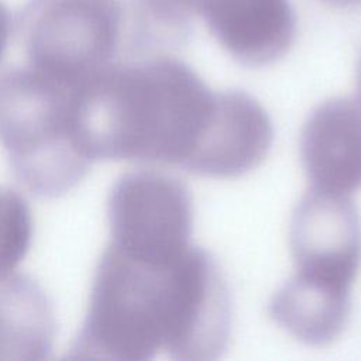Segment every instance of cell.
I'll use <instances>...</instances> for the list:
<instances>
[{"label": "cell", "mask_w": 361, "mask_h": 361, "mask_svg": "<svg viewBox=\"0 0 361 361\" xmlns=\"http://www.w3.org/2000/svg\"><path fill=\"white\" fill-rule=\"evenodd\" d=\"M73 87L31 66L0 75V144L20 182L39 196L71 190L92 164L73 138Z\"/></svg>", "instance_id": "3957f363"}, {"label": "cell", "mask_w": 361, "mask_h": 361, "mask_svg": "<svg viewBox=\"0 0 361 361\" xmlns=\"http://www.w3.org/2000/svg\"><path fill=\"white\" fill-rule=\"evenodd\" d=\"M290 250L295 275L351 290L361 267V217L348 196L312 189L293 212Z\"/></svg>", "instance_id": "8992f818"}, {"label": "cell", "mask_w": 361, "mask_h": 361, "mask_svg": "<svg viewBox=\"0 0 361 361\" xmlns=\"http://www.w3.org/2000/svg\"><path fill=\"white\" fill-rule=\"evenodd\" d=\"M178 258L155 264L107 244L72 348L75 355L145 361L166 350L176 312Z\"/></svg>", "instance_id": "7a4b0ae2"}, {"label": "cell", "mask_w": 361, "mask_h": 361, "mask_svg": "<svg viewBox=\"0 0 361 361\" xmlns=\"http://www.w3.org/2000/svg\"><path fill=\"white\" fill-rule=\"evenodd\" d=\"M54 337L55 317L42 289L21 275L0 278V360H41Z\"/></svg>", "instance_id": "7c38bea8"}, {"label": "cell", "mask_w": 361, "mask_h": 361, "mask_svg": "<svg viewBox=\"0 0 361 361\" xmlns=\"http://www.w3.org/2000/svg\"><path fill=\"white\" fill-rule=\"evenodd\" d=\"M350 290L295 275L271 299V317L290 336L310 345H326L344 330Z\"/></svg>", "instance_id": "8fae6325"}, {"label": "cell", "mask_w": 361, "mask_h": 361, "mask_svg": "<svg viewBox=\"0 0 361 361\" xmlns=\"http://www.w3.org/2000/svg\"><path fill=\"white\" fill-rule=\"evenodd\" d=\"M355 78H357V92H358V102L361 103V54L357 62V72H355Z\"/></svg>", "instance_id": "9a60e30c"}, {"label": "cell", "mask_w": 361, "mask_h": 361, "mask_svg": "<svg viewBox=\"0 0 361 361\" xmlns=\"http://www.w3.org/2000/svg\"><path fill=\"white\" fill-rule=\"evenodd\" d=\"M120 0H30L20 27L30 66L79 85L113 63L123 28Z\"/></svg>", "instance_id": "277c9868"}, {"label": "cell", "mask_w": 361, "mask_h": 361, "mask_svg": "<svg viewBox=\"0 0 361 361\" xmlns=\"http://www.w3.org/2000/svg\"><path fill=\"white\" fill-rule=\"evenodd\" d=\"M10 32H11L10 14L6 8V6L0 1V61L4 56V52L7 49L8 39H10Z\"/></svg>", "instance_id": "5bb4252c"}, {"label": "cell", "mask_w": 361, "mask_h": 361, "mask_svg": "<svg viewBox=\"0 0 361 361\" xmlns=\"http://www.w3.org/2000/svg\"><path fill=\"white\" fill-rule=\"evenodd\" d=\"M32 240V216L25 200L13 190L0 189V278L23 261Z\"/></svg>", "instance_id": "4fadbf2b"}, {"label": "cell", "mask_w": 361, "mask_h": 361, "mask_svg": "<svg viewBox=\"0 0 361 361\" xmlns=\"http://www.w3.org/2000/svg\"><path fill=\"white\" fill-rule=\"evenodd\" d=\"M214 93L182 61L152 55L109 65L75 86L72 131L86 159L185 165Z\"/></svg>", "instance_id": "6da1fadb"}, {"label": "cell", "mask_w": 361, "mask_h": 361, "mask_svg": "<svg viewBox=\"0 0 361 361\" xmlns=\"http://www.w3.org/2000/svg\"><path fill=\"white\" fill-rule=\"evenodd\" d=\"M272 126L267 111L238 90L214 93L204 128L183 168L206 176L245 173L267 157Z\"/></svg>", "instance_id": "9c48e42d"}, {"label": "cell", "mask_w": 361, "mask_h": 361, "mask_svg": "<svg viewBox=\"0 0 361 361\" xmlns=\"http://www.w3.org/2000/svg\"><path fill=\"white\" fill-rule=\"evenodd\" d=\"M305 172L320 192L348 196L361 188V103L331 99L317 106L300 137Z\"/></svg>", "instance_id": "30bf717a"}, {"label": "cell", "mask_w": 361, "mask_h": 361, "mask_svg": "<svg viewBox=\"0 0 361 361\" xmlns=\"http://www.w3.org/2000/svg\"><path fill=\"white\" fill-rule=\"evenodd\" d=\"M113 247L144 261L168 264L188 247L193 224V204L178 179L138 171L121 176L107 200Z\"/></svg>", "instance_id": "5b68a950"}, {"label": "cell", "mask_w": 361, "mask_h": 361, "mask_svg": "<svg viewBox=\"0 0 361 361\" xmlns=\"http://www.w3.org/2000/svg\"><path fill=\"white\" fill-rule=\"evenodd\" d=\"M179 274L176 322L166 351L182 361L217 358L227 345L231 326L221 272L206 251L189 245L180 257Z\"/></svg>", "instance_id": "ba28073f"}, {"label": "cell", "mask_w": 361, "mask_h": 361, "mask_svg": "<svg viewBox=\"0 0 361 361\" xmlns=\"http://www.w3.org/2000/svg\"><path fill=\"white\" fill-rule=\"evenodd\" d=\"M329 4H334V6H355V4H361V0H323Z\"/></svg>", "instance_id": "2e32d148"}, {"label": "cell", "mask_w": 361, "mask_h": 361, "mask_svg": "<svg viewBox=\"0 0 361 361\" xmlns=\"http://www.w3.org/2000/svg\"><path fill=\"white\" fill-rule=\"evenodd\" d=\"M193 18L200 16L219 44L237 61L259 66L290 48L296 20L289 0H155Z\"/></svg>", "instance_id": "52a82bcc"}]
</instances>
